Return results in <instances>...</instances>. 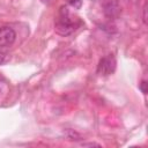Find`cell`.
I'll return each instance as SVG.
<instances>
[{"label": "cell", "instance_id": "cell-4", "mask_svg": "<svg viewBox=\"0 0 148 148\" xmlns=\"http://www.w3.org/2000/svg\"><path fill=\"white\" fill-rule=\"evenodd\" d=\"M104 13L108 17L110 18H114L119 15L120 13V9H119V6L117 2H109L104 6Z\"/></svg>", "mask_w": 148, "mask_h": 148}, {"label": "cell", "instance_id": "cell-5", "mask_svg": "<svg viewBox=\"0 0 148 148\" xmlns=\"http://www.w3.org/2000/svg\"><path fill=\"white\" fill-rule=\"evenodd\" d=\"M8 60H9V56H8L7 53H5V52L0 51V65L6 64Z\"/></svg>", "mask_w": 148, "mask_h": 148}, {"label": "cell", "instance_id": "cell-8", "mask_svg": "<svg viewBox=\"0 0 148 148\" xmlns=\"http://www.w3.org/2000/svg\"><path fill=\"white\" fill-rule=\"evenodd\" d=\"M83 146H99L97 143H83Z\"/></svg>", "mask_w": 148, "mask_h": 148}, {"label": "cell", "instance_id": "cell-2", "mask_svg": "<svg viewBox=\"0 0 148 148\" xmlns=\"http://www.w3.org/2000/svg\"><path fill=\"white\" fill-rule=\"evenodd\" d=\"M116 59L112 54H109L106 57H103L98 65H97V73L99 75H103V76H108V75H111L114 71H116Z\"/></svg>", "mask_w": 148, "mask_h": 148}, {"label": "cell", "instance_id": "cell-1", "mask_svg": "<svg viewBox=\"0 0 148 148\" xmlns=\"http://www.w3.org/2000/svg\"><path fill=\"white\" fill-rule=\"evenodd\" d=\"M76 27H77L76 20H73V17L69 16L67 10L65 13L62 12L60 17L56 22V30L58 34H60L62 36H67V35L72 34L76 29Z\"/></svg>", "mask_w": 148, "mask_h": 148}, {"label": "cell", "instance_id": "cell-9", "mask_svg": "<svg viewBox=\"0 0 148 148\" xmlns=\"http://www.w3.org/2000/svg\"><path fill=\"white\" fill-rule=\"evenodd\" d=\"M1 80H3V77H2V75L0 74V81H1Z\"/></svg>", "mask_w": 148, "mask_h": 148}, {"label": "cell", "instance_id": "cell-3", "mask_svg": "<svg viewBox=\"0 0 148 148\" xmlns=\"http://www.w3.org/2000/svg\"><path fill=\"white\" fill-rule=\"evenodd\" d=\"M16 39V32L12 27H1L0 28V47L7 49L14 44Z\"/></svg>", "mask_w": 148, "mask_h": 148}, {"label": "cell", "instance_id": "cell-6", "mask_svg": "<svg viewBox=\"0 0 148 148\" xmlns=\"http://www.w3.org/2000/svg\"><path fill=\"white\" fill-rule=\"evenodd\" d=\"M139 88H140V90H141V91H142V92H143L145 95L147 94V82H146L145 80H143V81H142V82L140 83Z\"/></svg>", "mask_w": 148, "mask_h": 148}, {"label": "cell", "instance_id": "cell-7", "mask_svg": "<svg viewBox=\"0 0 148 148\" xmlns=\"http://www.w3.org/2000/svg\"><path fill=\"white\" fill-rule=\"evenodd\" d=\"M146 12H147V6L145 5L143 6V23L147 24V15H146Z\"/></svg>", "mask_w": 148, "mask_h": 148}, {"label": "cell", "instance_id": "cell-10", "mask_svg": "<svg viewBox=\"0 0 148 148\" xmlns=\"http://www.w3.org/2000/svg\"><path fill=\"white\" fill-rule=\"evenodd\" d=\"M44 1H49V0H44Z\"/></svg>", "mask_w": 148, "mask_h": 148}]
</instances>
